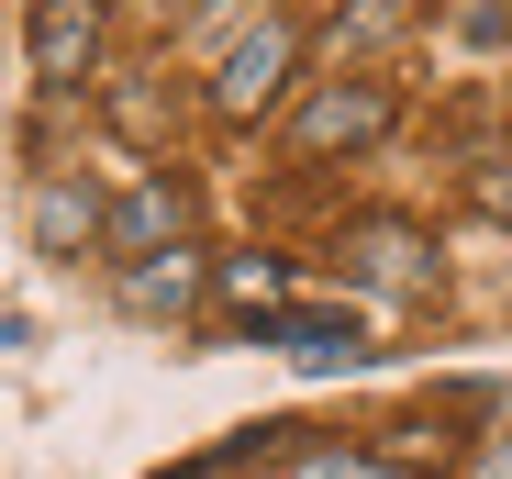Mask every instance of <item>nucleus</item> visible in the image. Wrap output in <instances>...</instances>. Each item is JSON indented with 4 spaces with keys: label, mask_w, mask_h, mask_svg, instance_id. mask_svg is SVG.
<instances>
[{
    "label": "nucleus",
    "mask_w": 512,
    "mask_h": 479,
    "mask_svg": "<svg viewBox=\"0 0 512 479\" xmlns=\"http://www.w3.org/2000/svg\"><path fill=\"white\" fill-rule=\"evenodd\" d=\"M290 67H301V34H290V23L234 34V45H223V67H212V112H223V123H256V112L290 90Z\"/></svg>",
    "instance_id": "f257e3e1"
},
{
    "label": "nucleus",
    "mask_w": 512,
    "mask_h": 479,
    "mask_svg": "<svg viewBox=\"0 0 512 479\" xmlns=\"http://www.w3.org/2000/svg\"><path fill=\"white\" fill-rule=\"evenodd\" d=\"M390 123H401V101L379 90V78H334V90H312V101H301L290 145H301V156H357V145H379Z\"/></svg>",
    "instance_id": "f03ea898"
},
{
    "label": "nucleus",
    "mask_w": 512,
    "mask_h": 479,
    "mask_svg": "<svg viewBox=\"0 0 512 479\" xmlns=\"http://www.w3.org/2000/svg\"><path fill=\"white\" fill-rule=\"evenodd\" d=\"M346 279H368V290H401V301H423L435 290V246H423L412 223H390V212H368V223H346Z\"/></svg>",
    "instance_id": "7ed1b4c3"
},
{
    "label": "nucleus",
    "mask_w": 512,
    "mask_h": 479,
    "mask_svg": "<svg viewBox=\"0 0 512 479\" xmlns=\"http://www.w3.org/2000/svg\"><path fill=\"white\" fill-rule=\"evenodd\" d=\"M101 56V0H34V78H90Z\"/></svg>",
    "instance_id": "20e7f679"
},
{
    "label": "nucleus",
    "mask_w": 512,
    "mask_h": 479,
    "mask_svg": "<svg viewBox=\"0 0 512 479\" xmlns=\"http://www.w3.org/2000/svg\"><path fill=\"white\" fill-rule=\"evenodd\" d=\"M23 223H34V246H45V257H78V246H112V201H101V190H78V179H45Z\"/></svg>",
    "instance_id": "39448f33"
},
{
    "label": "nucleus",
    "mask_w": 512,
    "mask_h": 479,
    "mask_svg": "<svg viewBox=\"0 0 512 479\" xmlns=\"http://www.w3.org/2000/svg\"><path fill=\"white\" fill-rule=\"evenodd\" d=\"M179 223H190V212H179L167 179L123 190V201H112V257H123V268H134V257H167V246H179Z\"/></svg>",
    "instance_id": "423d86ee"
},
{
    "label": "nucleus",
    "mask_w": 512,
    "mask_h": 479,
    "mask_svg": "<svg viewBox=\"0 0 512 479\" xmlns=\"http://www.w3.org/2000/svg\"><path fill=\"white\" fill-rule=\"evenodd\" d=\"M201 301V257L167 246V257H134L123 268V312H145V324H179V312Z\"/></svg>",
    "instance_id": "0eeeda50"
},
{
    "label": "nucleus",
    "mask_w": 512,
    "mask_h": 479,
    "mask_svg": "<svg viewBox=\"0 0 512 479\" xmlns=\"http://www.w3.org/2000/svg\"><path fill=\"white\" fill-rule=\"evenodd\" d=\"M212 290H223L234 324H268V335L290 324V268H279V257H223V268H212Z\"/></svg>",
    "instance_id": "6e6552de"
},
{
    "label": "nucleus",
    "mask_w": 512,
    "mask_h": 479,
    "mask_svg": "<svg viewBox=\"0 0 512 479\" xmlns=\"http://www.w3.org/2000/svg\"><path fill=\"white\" fill-rule=\"evenodd\" d=\"M279 346H290L301 368H357V357H368V346H357V312H290Z\"/></svg>",
    "instance_id": "1a4fd4ad"
},
{
    "label": "nucleus",
    "mask_w": 512,
    "mask_h": 479,
    "mask_svg": "<svg viewBox=\"0 0 512 479\" xmlns=\"http://www.w3.org/2000/svg\"><path fill=\"white\" fill-rule=\"evenodd\" d=\"M412 12L423 0H357V12H334V45H390V34H412Z\"/></svg>",
    "instance_id": "9d476101"
},
{
    "label": "nucleus",
    "mask_w": 512,
    "mask_h": 479,
    "mask_svg": "<svg viewBox=\"0 0 512 479\" xmlns=\"http://www.w3.org/2000/svg\"><path fill=\"white\" fill-rule=\"evenodd\" d=\"M290 479H390L379 457H357V446H301L290 457Z\"/></svg>",
    "instance_id": "9b49d317"
},
{
    "label": "nucleus",
    "mask_w": 512,
    "mask_h": 479,
    "mask_svg": "<svg viewBox=\"0 0 512 479\" xmlns=\"http://www.w3.org/2000/svg\"><path fill=\"white\" fill-rule=\"evenodd\" d=\"M468 190H479V212H501V223H512V156H501V168H479Z\"/></svg>",
    "instance_id": "f8f14e48"
},
{
    "label": "nucleus",
    "mask_w": 512,
    "mask_h": 479,
    "mask_svg": "<svg viewBox=\"0 0 512 479\" xmlns=\"http://www.w3.org/2000/svg\"><path fill=\"white\" fill-rule=\"evenodd\" d=\"M479 479H512V435H501V446H490V457H479Z\"/></svg>",
    "instance_id": "ddd939ff"
}]
</instances>
